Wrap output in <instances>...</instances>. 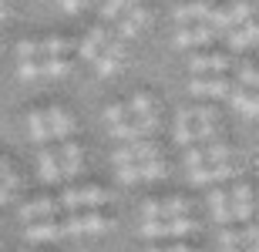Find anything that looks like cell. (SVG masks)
I'll use <instances>...</instances> for the list:
<instances>
[{"label": "cell", "instance_id": "cell-1", "mask_svg": "<svg viewBox=\"0 0 259 252\" xmlns=\"http://www.w3.org/2000/svg\"><path fill=\"white\" fill-rule=\"evenodd\" d=\"M192 215H179V219H152V222H142V235L145 239H182V235L195 232Z\"/></svg>", "mask_w": 259, "mask_h": 252}, {"label": "cell", "instance_id": "cell-2", "mask_svg": "<svg viewBox=\"0 0 259 252\" xmlns=\"http://www.w3.org/2000/svg\"><path fill=\"white\" fill-rule=\"evenodd\" d=\"M108 198H111L108 188H101V185H84V188H67L58 205L67 209V212H77V209H98V205H105Z\"/></svg>", "mask_w": 259, "mask_h": 252}, {"label": "cell", "instance_id": "cell-3", "mask_svg": "<svg viewBox=\"0 0 259 252\" xmlns=\"http://www.w3.org/2000/svg\"><path fill=\"white\" fill-rule=\"evenodd\" d=\"M115 225V219L101 215L98 209H88V212H74L67 215V222H61L64 235H84V232H108Z\"/></svg>", "mask_w": 259, "mask_h": 252}, {"label": "cell", "instance_id": "cell-4", "mask_svg": "<svg viewBox=\"0 0 259 252\" xmlns=\"http://www.w3.org/2000/svg\"><path fill=\"white\" fill-rule=\"evenodd\" d=\"M155 131H158V115L125 118V121L111 125V138H118V141H145V138L155 135Z\"/></svg>", "mask_w": 259, "mask_h": 252}, {"label": "cell", "instance_id": "cell-5", "mask_svg": "<svg viewBox=\"0 0 259 252\" xmlns=\"http://www.w3.org/2000/svg\"><path fill=\"white\" fill-rule=\"evenodd\" d=\"M152 158H162V148L155 141H128L125 148L115 152V165H138V162H152Z\"/></svg>", "mask_w": 259, "mask_h": 252}, {"label": "cell", "instance_id": "cell-6", "mask_svg": "<svg viewBox=\"0 0 259 252\" xmlns=\"http://www.w3.org/2000/svg\"><path fill=\"white\" fill-rule=\"evenodd\" d=\"M189 91H192L195 97H229L232 84L222 74H195L192 81H189Z\"/></svg>", "mask_w": 259, "mask_h": 252}, {"label": "cell", "instance_id": "cell-7", "mask_svg": "<svg viewBox=\"0 0 259 252\" xmlns=\"http://www.w3.org/2000/svg\"><path fill=\"white\" fill-rule=\"evenodd\" d=\"M239 172V168L232 165V162H219V165H199L189 172V178H192V185H209V182H226V178H232V175Z\"/></svg>", "mask_w": 259, "mask_h": 252}, {"label": "cell", "instance_id": "cell-8", "mask_svg": "<svg viewBox=\"0 0 259 252\" xmlns=\"http://www.w3.org/2000/svg\"><path fill=\"white\" fill-rule=\"evenodd\" d=\"M229 68H232L229 54H192V61H189V71H195V74H222Z\"/></svg>", "mask_w": 259, "mask_h": 252}, {"label": "cell", "instance_id": "cell-9", "mask_svg": "<svg viewBox=\"0 0 259 252\" xmlns=\"http://www.w3.org/2000/svg\"><path fill=\"white\" fill-rule=\"evenodd\" d=\"M215 37L205 24H192V27H179V34H175V47L179 51H189V47H202V44H209V40Z\"/></svg>", "mask_w": 259, "mask_h": 252}, {"label": "cell", "instance_id": "cell-10", "mask_svg": "<svg viewBox=\"0 0 259 252\" xmlns=\"http://www.w3.org/2000/svg\"><path fill=\"white\" fill-rule=\"evenodd\" d=\"M58 209H61L58 198H34V202H27L20 209V219L24 222H44V219H54Z\"/></svg>", "mask_w": 259, "mask_h": 252}, {"label": "cell", "instance_id": "cell-11", "mask_svg": "<svg viewBox=\"0 0 259 252\" xmlns=\"http://www.w3.org/2000/svg\"><path fill=\"white\" fill-rule=\"evenodd\" d=\"M212 4L205 0H192V4H182V7H175V24L179 27H192V24H202V20L209 17Z\"/></svg>", "mask_w": 259, "mask_h": 252}, {"label": "cell", "instance_id": "cell-12", "mask_svg": "<svg viewBox=\"0 0 259 252\" xmlns=\"http://www.w3.org/2000/svg\"><path fill=\"white\" fill-rule=\"evenodd\" d=\"M64 229L54 219H44V222H27V242H58Z\"/></svg>", "mask_w": 259, "mask_h": 252}, {"label": "cell", "instance_id": "cell-13", "mask_svg": "<svg viewBox=\"0 0 259 252\" xmlns=\"http://www.w3.org/2000/svg\"><path fill=\"white\" fill-rule=\"evenodd\" d=\"M58 168H61V178H74L81 172V148L74 141H64L58 152Z\"/></svg>", "mask_w": 259, "mask_h": 252}, {"label": "cell", "instance_id": "cell-14", "mask_svg": "<svg viewBox=\"0 0 259 252\" xmlns=\"http://www.w3.org/2000/svg\"><path fill=\"white\" fill-rule=\"evenodd\" d=\"M226 40H229L232 51L256 47V20H246V24H239V27H229L226 30Z\"/></svg>", "mask_w": 259, "mask_h": 252}, {"label": "cell", "instance_id": "cell-15", "mask_svg": "<svg viewBox=\"0 0 259 252\" xmlns=\"http://www.w3.org/2000/svg\"><path fill=\"white\" fill-rule=\"evenodd\" d=\"M44 121H48L51 138H61V141H67V138H71V131H74V125H71L67 111H64V108H58V105H54L48 115H44Z\"/></svg>", "mask_w": 259, "mask_h": 252}, {"label": "cell", "instance_id": "cell-16", "mask_svg": "<svg viewBox=\"0 0 259 252\" xmlns=\"http://www.w3.org/2000/svg\"><path fill=\"white\" fill-rule=\"evenodd\" d=\"M229 105L236 108L242 118H249V121L256 118V111H259L256 94H252V91H246V87H232V91H229Z\"/></svg>", "mask_w": 259, "mask_h": 252}, {"label": "cell", "instance_id": "cell-17", "mask_svg": "<svg viewBox=\"0 0 259 252\" xmlns=\"http://www.w3.org/2000/svg\"><path fill=\"white\" fill-rule=\"evenodd\" d=\"M37 168H40V178L48 185H54L61 178V168H58V152H51V148H40L37 155Z\"/></svg>", "mask_w": 259, "mask_h": 252}, {"label": "cell", "instance_id": "cell-18", "mask_svg": "<svg viewBox=\"0 0 259 252\" xmlns=\"http://www.w3.org/2000/svg\"><path fill=\"white\" fill-rule=\"evenodd\" d=\"M168 165L162 158H152V162H138V182H155V178H165Z\"/></svg>", "mask_w": 259, "mask_h": 252}, {"label": "cell", "instance_id": "cell-19", "mask_svg": "<svg viewBox=\"0 0 259 252\" xmlns=\"http://www.w3.org/2000/svg\"><path fill=\"white\" fill-rule=\"evenodd\" d=\"M205 152V165H219V162H229L232 158V148L222 141V138H215V141H209V145L202 148Z\"/></svg>", "mask_w": 259, "mask_h": 252}, {"label": "cell", "instance_id": "cell-20", "mask_svg": "<svg viewBox=\"0 0 259 252\" xmlns=\"http://www.w3.org/2000/svg\"><path fill=\"white\" fill-rule=\"evenodd\" d=\"M128 115L132 118H148V115H155V101H152V94H132V101H128Z\"/></svg>", "mask_w": 259, "mask_h": 252}, {"label": "cell", "instance_id": "cell-21", "mask_svg": "<svg viewBox=\"0 0 259 252\" xmlns=\"http://www.w3.org/2000/svg\"><path fill=\"white\" fill-rule=\"evenodd\" d=\"M27 125H30V138H34L37 145H48V141H51L48 121H44V115H40V111H30V115H27Z\"/></svg>", "mask_w": 259, "mask_h": 252}, {"label": "cell", "instance_id": "cell-22", "mask_svg": "<svg viewBox=\"0 0 259 252\" xmlns=\"http://www.w3.org/2000/svg\"><path fill=\"white\" fill-rule=\"evenodd\" d=\"M175 141L182 148H189V145H195V128H192V121L179 111V118H175Z\"/></svg>", "mask_w": 259, "mask_h": 252}, {"label": "cell", "instance_id": "cell-23", "mask_svg": "<svg viewBox=\"0 0 259 252\" xmlns=\"http://www.w3.org/2000/svg\"><path fill=\"white\" fill-rule=\"evenodd\" d=\"M182 115L189 118V121H195V125H205V121H219V111L209 105H195V108H182Z\"/></svg>", "mask_w": 259, "mask_h": 252}, {"label": "cell", "instance_id": "cell-24", "mask_svg": "<svg viewBox=\"0 0 259 252\" xmlns=\"http://www.w3.org/2000/svg\"><path fill=\"white\" fill-rule=\"evenodd\" d=\"M179 215H189V202H185V198L158 202V219H179Z\"/></svg>", "mask_w": 259, "mask_h": 252}, {"label": "cell", "instance_id": "cell-25", "mask_svg": "<svg viewBox=\"0 0 259 252\" xmlns=\"http://www.w3.org/2000/svg\"><path fill=\"white\" fill-rule=\"evenodd\" d=\"M121 17H125L135 30H138V27H145V24H148V10H145L142 4H132V0H128L125 10H121Z\"/></svg>", "mask_w": 259, "mask_h": 252}, {"label": "cell", "instance_id": "cell-26", "mask_svg": "<svg viewBox=\"0 0 259 252\" xmlns=\"http://www.w3.org/2000/svg\"><path fill=\"white\" fill-rule=\"evenodd\" d=\"M226 17H229L232 27H239V24L252 20V7H249V4H242V0H236L232 7H226Z\"/></svg>", "mask_w": 259, "mask_h": 252}, {"label": "cell", "instance_id": "cell-27", "mask_svg": "<svg viewBox=\"0 0 259 252\" xmlns=\"http://www.w3.org/2000/svg\"><path fill=\"white\" fill-rule=\"evenodd\" d=\"M222 121H205V125H195V141H202V145H209V141H215V138L222 135Z\"/></svg>", "mask_w": 259, "mask_h": 252}, {"label": "cell", "instance_id": "cell-28", "mask_svg": "<svg viewBox=\"0 0 259 252\" xmlns=\"http://www.w3.org/2000/svg\"><path fill=\"white\" fill-rule=\"evenodd\" d=\"M40 74H51V78H64L67 71H71V64H67L64 58H48L44 64H37Z\"/></svg>", "mask_w": 259, "mask_h": 252}, {"label": "cell", "instance_id": "cell-29", "mask_svg": "<svg viewBox=\"0 0 259 252\" xmlns=\"http://www.w3.org/2000/svg\"><path fill=\"white\" fill-rule=\"evenodd\" d=\"M67 47H71V44H67L64 37H51V40L40 44V54H44V58H64Z\"/></svg>", "mask_w": 259, "mask_h": 252}, {"label": "cell", "instance_id": "cell-30", "mask_svg": "<svg viewBox=\"0 0 259 252\" xmlns=\"http://www.w3.org/2000/svg\"><path fill=\"white\" fill-rule=\"evenodd\" d=\"M229 215H232V219H239V222H252L256 202H229Z\"/></svg>", "mask_w": 259, "mask_h": 252}, {"label": "cell", "instance_id": "cell-31", "mask_svg": "<svg viewBox=\"0 0 259 252\" xmlns=\"http://www.w3.org/2000/svg\"><path fill=\"white\" fill-rule=\"evenodd\" d=\"M236 78H239V84L242 87H256V81H259V74H256V64H239V68H236Z\"/></svg>", "mask_w": 259, "mask_h": 252}, {"label": "cell", "instance_id": "cell-32", "mask_svg": "<svg viewBox=\"0 0 259 252\" xmlns=\"http://www.w3.org/2000/svg\"><path fill=\"white\" fill-rule=\"evenodd\" d=\"M95 68H98V74H101V78H108V74H115V71L121 68V61L108 58L105 51H101V54H98V58H95Z\"/></svg>", "mask_w": 259, "mask_h": 252}, {"label": "cell", "instance_id": "cell-33", "mask_svg": "<svg viewBox=\"0 0 259 252\" xmlns=\"http://www.w3.org/2000/svg\"><path fill=\"white\" fill-rule=\"evenodd\" d=\"M229 202H256V195H252V188L246 182H236L229 192Z\"/></svg>", "mask_w": 259, "mask_h": 252}, {"label": "cell", "instance_id": "cell-34", "mask_svg": "<svg viewBox=\"0 0 259 252\" xmlns=\"http://www.w3.org/2000/svg\"><path fill=\"white\" fill-rule=\"evenodd\" d=\"M101 51H105L108 58H115V61H125V54H128V51H125V40H118V37H108Z\"/></svg>", "mask_w": 259, "mask_h": 252}, {"label": "cell", "instance_id": "cell-35", "mask_svg": "<svg viewBox=\"0 0 259 252\" xmlns=\"http://www.w3.org/2000/svg\"><path fill=\"white\" fill-rule=\"evenodd\" d=\"M125 4H128V0H105V4H101V17H105V20H115V17H121V10H125Z\"/></svg>", "mask_w": 259, "mask_h": 252}, {"label": "cell", "instance_id": "cell-36", "mask_svg": "<svg viewBox=\"0 0 259 252\" xmlns=\"http://www.w3.org/2000/svg\"><path fill=\"white\" fill-rule=\"evenodd\" d=\"M37 54H40V44H37V40H20V44H17V58L20 61H34Z\"/></svg>", "mask_w": 259, "mask_h": 252}, {"label": "cell", "instance_id": "cell-37", "mask_svg": "<svg viewBox=\"0 0 259 252\" xmlns=\"http://www.w3.org/2000/svg\"><path fill=\"white\" fill-rule=\"evenodd\" d=\"M98 54H101V47H98L91 37H84L81 44H77V58H81V61H95Z\"/></svg>", "mask_w": 259, "mask_h": 252}, {"label": "cell", "instance_id": "cell-38", "mask_svg": "<svg viewBox=\"0 0 259 252\" xmlns=\"http://www.w3.org/2000/svg\"><path fill=\"white\" fill-rule=\"evenodd\" d=\"M199 165H205V152H202L199 145H189V152H185V168L192 172V168H199Z\"/></svg>", "mask_w": 259, "mask_h": 252}, {"label": "cell", "instance_id": "cell-39", "mask_svg": "<svg viewBox=\"0 0 259 252\" xmlns=\"http://www.w3.org/2000/svg\"><path fill=\"white\" fill-rule=\"evenodd\" d=\"M37 74H40L37 61H20V64H17V78H20V81H34Z\"/></svg>", "mask_w": 259, "mask_h": 252}, {"label": "cell", "instance_id": "cell-40", "mask_svg": "<svg viewBox=\"0 0 259 252\" xmlns=\"http://www.w3.org/2000/svg\"><path fill=\"white\" fill-rule=\"evenodd\" d=\"M219 242H222V249H236V245H242V235L236 232V229H222Z\"/></svg>", "mask_w": 259, "mask_h": 252}, {"label": "cell", "instance_id": "cell-41", "mask_svg": "<svg viewBox=\"0 0 259 252\" xmlns=\"http://www.w3.org/2000/svg\"><path fill=\"white\" fill-rule=\"evenodd\" d=\"M212 219H215V222H219L222 229H226V225L232 222V215H229V202H226V205H212Z\"/></svg>", "mask_w": 259, "mask_h": 252}, {"label": "cell", "instance_id": "cell-42", "mask_svg": "<svg viewBox=\"0 0 259 252\" xmlns=\"http://www.w3.org/2000/svg\"><path fill=\"white\" fill-rule=\"evenodd\" d=\"M105 118L111 121V125H118V121H125V118H128V108H125V105H111V108L105 111Z\"/></svg>", "mask_w": 259, "mask_h": 252}, {"label": "cell", "instance_id": "cell-43", "mask_svg": "<svg viewBox=\"0 0 259 252\" xmlns=\"http://www.w3.org/2000/svg\"><path fill=\"white\" fill-rule=\"evenodd\" d=\"M118 178H121L125 185L138 182V165H118Z\"/></svg>", "mask_w": 259, "mask_h": 252}, {"label": "cell", "instance_id": "cell-44", "mask_svg": "<svg viewBox=\"0 0 259 252\" xmlns=\"http://www.w3.org/2000/svg\"><path fill=\"white\" fill-rule=\"evenodd\" d=\"M239 235H242V245H256V235H259L256 222H249L246 229H239Z\"/></svg>", "mask_w": 259, "mask_h": 252}, {"label": "cell", "instance_id": "cell-45", "mask_svg": "<svg viewBox=\"0 0 259 252\" xmlns=\"http://www.w3.org/2000/svg\"><path fill=\"white\" fill-rule=\"evenodd\" d=\"M88 37L95 40L98 47H105V40L111 37V34H108V27H101V24H98V27H91V34H88Z\"/></svg>", "mask_w": 259, "mask_h": 252}, {"label": "cell", "instance_id": "cell-46", "mask_svg": "<svg viewBox=\"0 0 259 252\" xmlns=\"http://www.w3.org/2000/svg\"><path fill=\"white\" fill-rule=\"evenodd\" d=\"M226 202H229V192H222V188L209 192V205H226Z\"/></svg>", "mask_w": 259, "mask_h": 252}, {"label": "cell", "instance_id": "cell-47", "mask_svg": "<svg viewBox=\"0 0 259 252\" xmlns=\"http://www.w3.org/2000/svg\"><path fill=\"white\" fill-rule=\"evenodd\" d=\"M148 252H195L192 245H152Z\"/></svg>", "mask_w": 259, "mask_h": 252}, {"label": "cell", "instance_id": "cell-48", "mask_svg": "<svg viewBox=\"0 0 259 252\" xmlns=\"http://www.w3.org/2000/svg\"><path fill=\"white\" fill-rule=\"evenodd\" d=\"M58 4H61V10H64V14H77V10L84 7L81 0H58Z\"/></svg>", "mask_w": 259, "mask_h": 252}, {"label": "cell", "instance_id": "cell-49", "mask_svg": "<svg viewBox=\"0 0 259 252\" xmlns=\"http://www.w3.org/2000/svg\"><path fill=\"white\" fill-rule=\"evenodd\" d=\"M10 198H14V192H10L7 185H0V205H7V202H10Z\"/></svg>", "mask_w": 259, "mask_h": 252}, {"label": "cell", "instance_id": "cell-50", "mask_svg": "<svg viewBox=\"0 0 259 252\" xmlns=\"http://www.w3.org/2000/svg\"><path fill=\"white\" fill-rule=\"evenodd\" d=\"M226 252H256V245H236V249H226Z\"/></svg>", "mask_w": 259, "mask_h": 252}, {"label": "cell", "instance_id": "cell-51", "mask_svg": "<svg viewBox=\"0 0 259 252\" xmlns=\"http://www.w3.org/2000/svg\"><path fill=\"white\" fill-rule=\"evenodd\" d=\"M4 20H7V7H0V24H4Z\"/></svg>", "mask_w": 259, "mask_h": 252}, {"label": "cell", "instance_id": "cell-52", "mask_svg": "<svg viewBox=\"0 0 259 252\" xmlns=\"http://www.w3.org/2000/svg\"><path fill=\"white\" fill-rule=\"evenodd\" d=\"M4 168H7V162H4V158H0V172H4Z\"/></svg>", "mask_w": 259, "mask_h": 252}, {"label": "cell", "instance_id": "cell-53", "mask_svg": "<svg viewBox=\"0 0 259 252\" xmlns=\"http://www.w3.org/2000/svg\"><path fill=\"white\" fill-rule=\"evenodd\" d=\"M0 7H7V0H0Z\"/></svg>", "mask_w": 259, "mask_h": 252}, {"label": "cell", "instance_id": "cell-54", "mask_svg": "<svg viewBox=\"0 0 259 252\" xmlns=\"http://www.w3.org/2000/svg\"><path fill=\"white\" fill-rule=\"evenodd\" d=\"M81 4H88V0H81Z\"/></svg>", "mask_w": 259, "mask_h": 252}, {"label": "cell", "instance_id": "cell-55", "mask_svg": "<svg viewBox=\"0 0 259 252\" xmlns=\"http://www.w3.org/2000/svg\"><path fill=\"white\" fill-rule=\"evenodd\" d=\"M27 252H30V249H27Z\"/></svg>", "mask_w": 259, "mask_h": 252}]
</instances>
